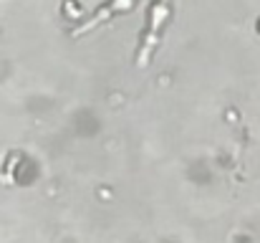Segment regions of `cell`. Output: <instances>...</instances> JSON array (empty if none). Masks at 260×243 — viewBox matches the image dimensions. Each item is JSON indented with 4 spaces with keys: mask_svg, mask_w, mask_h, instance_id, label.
Here are the masks:
<instances>
[{
    "mask_svg": "<svg viewBox=\"0 0 260 243\" xmlns=\"http://www.w3.org/2000/svg\"><path fill=\"white\" fill-rule=\"evenodd\" d=\"M170 3H172V0H154V5H152L149 25H147V31H144V41H142V48H139V66L149 64V59H152V51H154L157 38H159V33H162V25H165L167 18H170Z\"/></svg>",
    "mask_w": 260,
    "mask_h": 243,
    "instance_id": "obj_1",
    "label": "cell"
},
{
    "mask_svg": "<svg viewBox=\"0 0 260 243\" xmlns=\"http://www.w3.org/2000/svg\"><path fill=\"white\" fill-rule=\"evenodd\" d=\"M132 5H134V0H106V5H104V8H101V10H99V13H96V15L88 20L86 25H81V28L76 31V36H79V33H84V31H88V28H93V25H99L104 18H111L114 13L126 10V8H132Z\"/></svg>",
    "mask_w": 260,
    "mask_h": 243,
    "instance_id": "obj_2",
    "label": "cell"
}]
</instances>
